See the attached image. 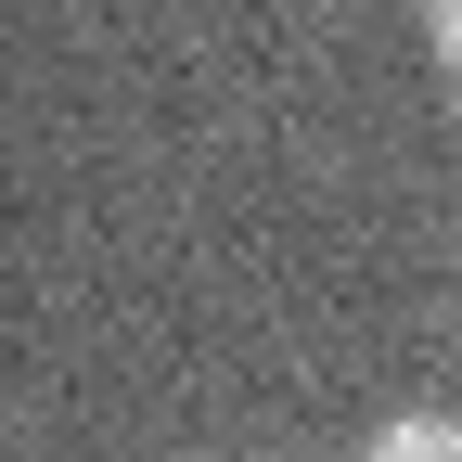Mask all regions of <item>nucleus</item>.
Here are the masks:
<instances>
[{"instance_id": "1", "label": "nucleus", "mask_w": 462, "mask_h": 462, "mask_svg": "<svg viewBox=\"0 0 462 462\" xmlns=\"http://www.w3.org/2000/svg\"><path fill=\"white\" fill-rule=\"evenodd\" d=\"M424 39H437V65L462 78V0H424Z\"/></svg>"}]
</instances>
